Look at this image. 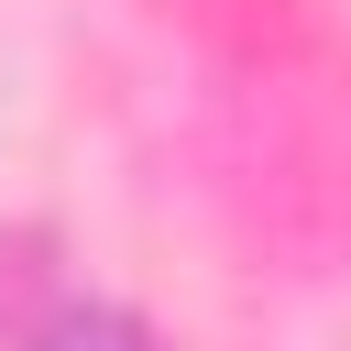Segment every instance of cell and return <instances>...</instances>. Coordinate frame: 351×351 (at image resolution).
<instances>
[{"instance_id": "cell-1", "label": "cell", "mask_w": 351, "mask_h": 351, "mask_svg": "<svg viewBox=\"0 0 351 351\" xmlns=\"http://www.w3.org/2000/svg\"><path fill=\"white\" fill-rule=\"evenodd\" d=\"M22 351H154L110 296H77V285H55V307L44 318H22Z\"/></svg>"}]
</instances>
